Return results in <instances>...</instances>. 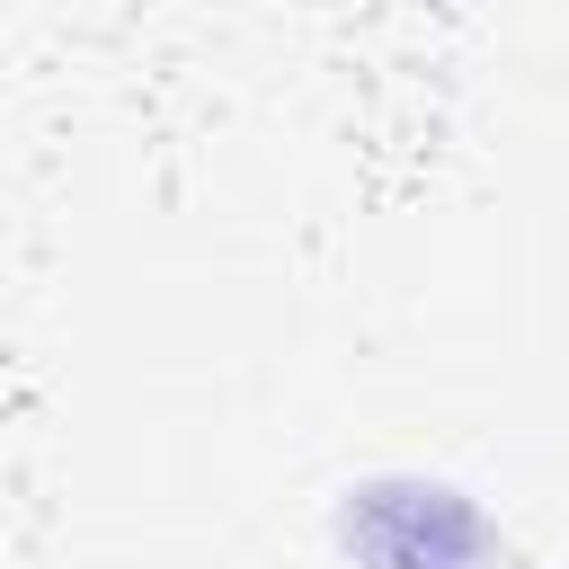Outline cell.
I'll return each instance as SVG.
<instances>
[{
	"mask_svg": "<svg viewBox=\"0 0 569 569\" xmlns=\"http://www.w3.org/2000/svg\"><path fill=\"white\" fill-rule=\"evenodd\" d=\"M320 542L338 569H516L507 516L445 462H365L329 489Z\"/></svg>",
	"mask_w": 569,
	"mask_h": 569,
	"instance_id": "1",
	"label": "cell"
}]
</instances>
